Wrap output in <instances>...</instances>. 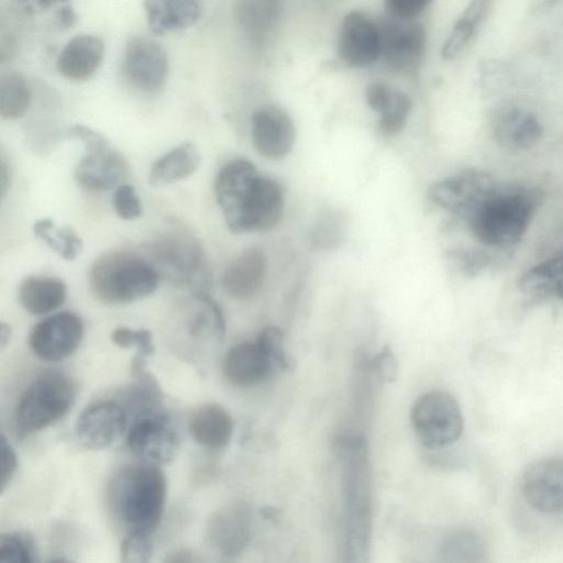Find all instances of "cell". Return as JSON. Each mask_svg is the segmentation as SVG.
Segmentation results:
<instances>
[{
  "label": "cell",
  "mask_w": 563,
  "mask_h": 563,
  "mask_svg": "<svg viewBox=\"0 0 563 563\" xmlns=\"http://www.w3.org/2000/svg\"><path fill=\"white\" fill-rule=\"evenodd\" d=\"M214 196L233 233L266 232L283 217L282 186L245 158L222 166L214 180Z\"/></svg>",
  "instance_id": "obj_1"
},
{
  "label": "cell",
  "mask_w": 563,
  "mask_h": 563,
  "mask_svg": "<svg viewBox=\"0 0 563 563\" xmlns=\"http://www.w3.org/2000/svg\"><path fill=\"white\" fill-rule=\"evenodd\" d=\"M166 496L165 473L143 461L120 467L107 487L109 508L128 531L152 533L163 517Z\"/></svg>",
  "instance_id": "obj_2"
},
{
  "label": "cell",
  "mask_w": 563,
  "mask_h": 563,
  "mask_svg": "<svg viewBox=\"0 0 563 563\" xmlns=\"http://www.w3.org/2000/svg\"><path fill=\"white\" fill-rule=\"evenodd\" d=\"M540 202L541 195L531 187L497 183L465 222L482 244L510 247L527 232Z\"/></svg>",
  "instance_id": "obj_3"
},
{
  "label": "cell",
  "mask_w": 563,
  "mask_h": 563,
  "mask_svg": "<svg viewBox=\"0 0 563 563\" xmlns=\"http://www.w3.org/2000/svg\"><path fill=\"white\" fill-rule=\"evenodd\" d=\"M159 282L154 265L137 254L114 251L98 257L89 272V285L102 302L122 305L153 294Z\"/></svg>",
  "instance_id": "obj_4"
},
{
  "label": "cell",
  "mask_w": 563,
  "mask_h": 563,
  "mask_svg": "<svg viewBox=\"0 0 563 563\" xmlns=\"http://www.w3.org/2000/svg\"><path fill=\"white\" fill-rule=\"evenodd\" d=\"M75 396L69 377L56 372L42 374L19 398L14 412L16 431L30 434L53 424L68 412Z\"/></svg>",
  "instance_id": "obj_5"
},
{
  "label": "cell",
  "mask_w": 563,
  "mask_h": 563,
  "mask_svg": "<svg viewBox=\"0 0 563 563\" xmlns=\"http://www.w3.org/2000/svg\"><path fill=\"white\" fill-rule=\"evenodd\" d=\"M68 134L85 146L74 170V178L81 188L101 192L121 185L129 173L128 163L102 134L85 125L71 126Z\"/></svg>",
  "instance_id": "obj_6"
},
{
  "label": "cell",
  "mask_w": 563,
  "mask_h": 563,
  "mask_svg": "<svg viewBox=\"0 0 563 563\" xmlns=\"http://www.w3.org/2000/svg\"><path fill=\"white\" fill-rule=\"evenodd\" d=\"M410 422L419 442L439 450L456 442L463 432V416L456 399L443 390L420 395L410 409Z\"/></svg>",
  "instance_id": "obj_7"
},
{
  "label": "cell",
  "mask_w": 563,
  "mask_h": 563,
  "mask_svg": "<svg viewBox=\"0 0 563 563\" xmlns=\"http://www.w3.org/2000/svg\"><path fill=\"white\" fill-rule=\"evenodd\" d=\"M159 409L135 416L130 421L125 442L141 461L164 465L176 457L179 439L168 416Z\"/></svg>",
  "instance_id": "obj_8"
},
{
  "label": "cell",
  "mask_w": 563,
  "mask_h": 563,
  "mask_svg": "<svg viewBox=\"0 0 563 563\" xmlns=\"http://www.w3.org/2000/svg\"><path fill=\"white\" fill-rule=\"evenodd\" d=\"M344 521V563H369L372 536V486L342 487Z\"/></svg>",
  "instance_id": "obj_9"
},
{
  "label": "cell",
  "mask_w": 563,
  "mask_h": 563,
  "mask_svg": "<svg viewBox=\"0 0 563 563\" xmlns=\"http://www.w3.org/2000/svg\"><path fill=\"white\" fill-rule=\"evenodd\" d=\"M496 185L487 172L467 169L433 184L428 196L435 205L465 221Z\"/></svg>",
  "instance_id": "obj_10"
},
{
  "label": "cell",
  "mask_w": 563,
  "mask_h": 563,
  "mask_svg": "<svg viewBox=\"0 0 563 563\" xmlns=\"http://www.w3.org/2000/svg\"><path fill=\"white\" fill-rule=\"evenodd\" d=\"M382 55L394 70L411 74L417 71L426 49V31L413 20L388 16L378 24Z\"/></svg>",
  "instance_id": "obj_11"
},
{
  "label": "cell",
  "mask_w": 563,
  "mask_h": 563,
  "mask_svg": "<svg viewBox=\"0 0 563 563\" xmlns=\"http://www.w3.org/2000/svg\"><path fill=\"white\" fill-rule=\"evenodd\" d=\"M130 420L123 402L115 399L97 400L78 416L76 439L87 450H102L128 431Z\"/></svg>",
  "instance_id": "obj_12"
},
{
  "label": "cell",
  "mask_w": 563,
  "mask_h": 563,
  "mask_svg": "<svg viewBox=\"0 0 563 563\" xmlns=\"http://www.w3.org/2000/svg\"><path fill=\"white\" fill-rule=\"evenodd\" d=\"M84 331V323L76 313H54L33 328L29 340L30 347L38 358L58 362L79 347Z\"/></svg>",
  "instance_id": "obj_13"
},
{
  "label": "cell",
  "mask_w": 563,
  "mask_h": 563,
  "mask_svg": "<svg viewBox=\"0 0 563 563\" xmlns=\"http://www.w3.org/2000/svg\"><path fill=\"white\" fill-rule=\"evenodd\" d=\"M123 69L128 81L139 90L152 92L158 90L168 74V56L156 41L144 37H131L125 45Z\"/></svg>",
  "instance_id": "obj_14"
},
{
  "label": "cell",
  "mask_w": 563,
  "mask_h": 563,
  "mask_svg": "<svg viewBox=\"0 0 563 563\" xmlns=\"http://www.w3.org/2000/svg\"><path fill=\"white\" fill-rule=\"evenodd\" d=\"M522 494L537 511L563 512V456L542 459L531 464L522 479Z\"/></svg>",
  "instance_id": "obj_15"
},
{
  "label": "cell",
  "mask_w": 563,
  "mask_h": 563,
  "mask_svg": "<svg viewBox=\"0 0 563 563\" xmlns=\"http://www.w3.org/2000/svg\"><path fill=\"white\" fill-rule=\"evenodd\" d=\"M338 53L352 67H365L374 63L382 55L378 24L363 12L347 13L341 24Z\"/></svg>",
  "instance_id": "obj_16"
},
{
  "label": "cell",
  "mask_w": 563,
  "mask_h": 563,
  "mask_svg": "<svg viewBox=\"0 0 563 563\" xmlns=\"http://www.w3.org/2000/svg\"><path fill=\"white\" fill-rule=\"evenodd\" d=\"M252 533V512L244 503L228 504L212 514L207 526L211 545L224 556L243 553Z\"/></svg>",
  "instance_id": "obj_17"
},
{
  "label": "cell",
  "mask_w": 563,
  "mask_h": 563,
  "mask_svg": "<svg viewBox=\"0 0 563 563\" xmlns=\"http://www.w3.org/2000/svg\"><path fill=\"white\" fill-rule=\"evenodd\" d=\"M296 139V130L289 114L278 106H265L252 118V141L256 151L268 158L287 155Z\"/></svg>",
  "instance_id": "obj_18"
},
{
  "label": "cell",
  "mask_w": 563,
  "mask_h": 563,
  "mask_svg": "<svg viewBox=\"0 0 563 563\" xmlns=\"http://www.w3.org/2000/svg\"><path fill=\"white\" fill-rule=\"evenodd\" d=\"M222 371L225 378L239 387L256 386L277 373L256 341L233 345L224 355Z\"/></svg>",
  "instance_id": "obj_19"
},
{
  "label": "cell",
  "mask_w": 563,
  "mask_h": 563,
  "mask_svg": "<svg viewBox=\"0 0 563 563\" xmlns=\"http://www.w3.org/2000/svg\"><path fill=\"white\" fill-rule=\"evenodd\" d=\"M152 253L163 269L179 280L192 279L203 266L200 245L184 233L172 232L163 235L153 243Z\"/></svg>",
  "instance_id": "obj_20"
},
{
  "label": "cell",
  "mask_w": 563,
  "mask_h": 563,
  "mask_svg": "<svg viewBox=\"0 0 563 563\" xmlns=\"http://www.w3.org/2000/svg\"><path fill=\"white\" fill-rule=\"evenodd\" d=\"M267 271V260L260 247H249L234 257L223 272L221 285L233 299L245 300L253 297L263 286Z\"/></svg>",
  "instance_id": "obj_21"
},
{
  "label": "cell",
  "mask_w": 563,
  "mask_h": 563,
  "mask_svg": "<svg viewBox=\"0 0 563 563\" xmlns=\"http://www.w3.org/2000/svg\"><path fill=\"white\" fill-rule=\"evenodd\" d=\"M542 133L543 128L538 117L522 107H504L493 119L494 137L507 150L530 148L541 139Z\"/></svg>",
  "instance_id": "obj_22"
},
{
  "label": "cell",
  "mask_w": 563,
  "mask_h": 563,
  "mask_svg": "<svg viewBox=\"0 0 563 563\" xmlns=\"http://www.w3.org/2000/svg\"><path fill=\"white\" fill-rule=\"evenodd\" d=\"M104 56L103 41L92 34L70 38L58 54L56 68L60 76L73 81L90 78Z\"/></svg>",
  "instance_id": "obj_23"
},
{
  "label": "cell",
  "mask_w": 563,
  "mask_h": 563,
  "mask_svg": "<svg viewBox=\"0 0 563 563\" xmlns=\"http://www.w3.org/2000/svg\"><path fill=\"white\" fill-rule=\"evenodd\" d=\"M189 433L198 444L205 448L223 449L231 440L233 419L222 406L203 404L190 416Z\"/></svg>",
  "instance_id": "obj_24"
},
{
  "label": "cell",
  "mask_w": 563,
  "mask_h": 563,
  "mask_svg": "<svg viewBox=\"0 0 563 563\" xmlns=\"http://www.w3.org/2000/svg\"><path fill=\"white\" fill-rule=\"evenodd\" d=\"M143 5L148 29L156 35L187 29L201 13L199 2L189 0L145 1Z\"/></svg>",
  "instance_id": "obj_25"
},
{
  "label": "cell",
  "mask_w": 563,
  "mask_h": 563,
  "mask_svg": "<svg viewBox=\"0 0 563 563\" xmlns=\"http://www.w3.org/2000/svg\"><path fill=\"white\" fill-rule=\"evenodd\" d=\"M200 162L196 144L184 142L154 162L148 173V184L158 187L185 179L198 169Z\"/></svg>",
  "instance_id": "obj_26"
},
{
  "label": "cell",
  "mask_w": 563,
  "mask_h": 563,
  "mask_svg": "<svg viewBox=\"0 0 563 563\" xmlns=\"http://www.w3.org/2000/svg\"><path fill=\"white\" fill-rule=\"evenodd\" d=\"M19 301L32 314H46L59 308L67 296L65 283L55 277L32 276L19 287Z\"/></svg>",
  "instance_id": "obj_27"
},
{
  "label": "cell",
  "mask_w": 563,
  "mask_h": 563,
  "mask_svg": "<svg viewBox=\"0 0 563 563\" xmlns=\"http://www.w3.org/2000/svg\"><path fill=\"white\" fill-rule=\"evenodd\" d=\"M520 291L534 300L563 299V254L550 257L523 273Z\"/></svg>",
  "instance_id": "obj_28"
},
{
  "label": "cell",
  "mask_w": 563,
  "mask_h": 563,
  "mask_svg": "<svg viewBox=\"0 0 563 563\" xmlns=\"http://www.w3.org/2000/svg\"><path fill=\"white\" fill-rule=\"evenodd\" d=\"M235 18L247 38L256 45L263 43L280 13L277 1H238Z\"/></svg>",
  "instance_id": "obj_29"
},
{
  "label": "cell",
  "mask_w": 563,
  "mask_h": 563,
  "mask_svg": "<svg viewBox=\"0 0 563 563\" xmlns=\"http://www.w3.org/2000/svg\"><path fill=\"white\" fill-rule=\"evenodd\" d=\"M489 4L490 2L485 0L468 3L455 21L442 46L441 55L444 59H452L464 51L484 21Z\"/></svg>",
  "instance_id": "obj_30"
},
{
  "label": "cell",
  "mask_w": 563,
  "mask_h": 563,
  "mask_svg": "<svg viewBox=\"0 0 563 563\" xmlns=\"http://www.w3.org/2000/svg\"><path fill=\"white\" fill-rule=\"evenodd\" d=\"M440 559L442 563H487V552L478 534L461 529L443 539Z\"/></svg>",
  "instance_id": "obj_31"
},
{
  "label": "cell",
  "mask_w": 563,
  "mask_h": 563,
  "mask_svg": "<svg viewBox=\"0 0 563 563\" xmlns=\"http://www.w3.org/2000/svg\"><path fill=\"white\" fill-rule=\"evenodd\" d=\"M32 95L25 78L16 71L4 73L0 77V115L4 120H15L24 115Z\"/></svg>",
  "instance_id": "obj_32"
},
{
  "label": "cell",
  "mask_w": 563,
  "mask_h": 563,
  "mask_svg": "<svg viewBox=\"0 0 563 563\" xmlns=\"http://www.w3.org/2000/svg\"><path fill=\"white\" fill-rule=\"evenodd\" d=\"M33 232L65 260L77 257L82 247L81 239L71 228H58L48 218L37 220L33 225Z\"/></svg>",
  "instance_id": "obj_33"
},
{
  "label": "cell",
  "mask_w": 563,
  "mask_h": 563,
  "mask_svg": "<svg viewBox=\"0 0 563 563\" xmlns=\"http://www.w3.org/2000/svg\"><path fill=\"white\" fill-rule=\"evenodd\" d=\"M267 354L277 372H289L295 366L294 357L285 345V335L280 328L267 325L255 340Z\"/></svg>",
  "instance_id": "obj_34"
},
{
  "label": "cell",
  "mask_w": 563,
  "mask_h": 563,
  "mask_svg": "<svg viewBox=\"0 0 563 563\" xmlns=\"http://www.w3.org/2000/svg\"><path fill=\"white\" fill-rule=\"evenodd\" d=\"M0 563H34L31 538L22 532H8L0 538Z\"/></svg>",
  "instance_id": "obj_35"
},
{
  "label": "cell",
  "mask_w": 563,
  "mask_h": 563,
  "mask_svg": "<svg viewBox=\"0 0 563 563\" xmlns=\"http://www.w3.org/2000/svg\"><path fill=\"white\" fill-rule=\"evenodd\" d=\"M153 543L151 533L128 531L120 545L121 563H151Z\"/></svg>",
  "instance_id": "obj_36"
},
{
  "label": "cell",
  "mask_w": 563,
  "mask_h": 563,
  "mask_svg": "<svg viewBox=\"0 0 563 563\" xmlns=\"http://www.w3.org/2000/svg\"><path fill=\"white\" fill-rule=\"evenodd\" d=\"M410 109V98L402 91H396L393 104L379 118L380 131L388 135L400 132L406 125Z\"/></svg>",
  "instance_id": "obj_37"
},
{
  "label": "cell",
  "mask_w": 563,
  "mask_h": 563,
  "mask_svg": "<svg viewBox=\"0 0 563 563\" xmlns=\"http://www.w3.org/2000/svg\"><path fill=\"white\" fill-rule=\"evenodd\" d=\"M111 340L120 347L135 346L137 355L144 357L151 355L155 349L152 333L146 329L120 327L112 331Z\"/></svg>",
  "instance_id": "obj_38"
},
{
  "label": "cell",
  "mask_w": 563,
  "mask_h": 563,
  "mask_svg": "<svg viewBox=\"0 0 563 563\" xmlns=\"http://www.w3.org/2000/svg\"><path fill=\"white\" fill-rule=\"evenodd\" d=\"M112 206L122 220H134L142 216L143 206L133 186L119 185L112 196Z\"/></svg>",
  "instance_id": "obj_39"
},
{
  "label": "cell",
  "mask_w": 563,
  "mask_h": 563,
  "mask_svg": "<svg viewBox=\"0 0 563 563\" xmlns=\"http://www.w3.org/2000/svg\"><path fill=\"white\" fill-rule=\"evenodd\" d=\"M396 91L383 82H373L366 87L365 99L368 107L382 115L393 104Z\"/></svg>",
  "instance_id": "obj_40"
},
{
  "label": "cell",
  "mask_w": 563,
  "mask_h": 563,
  "mask_svg": "<svg viewBox=\"0 0 563 563\" xmlns=\"http://www.w3.org/2000/svg\"><path fill=\"white\" fill-rule=\"evenodd\" d=\"M18 468V456L2 434L0 440V493L2 494L11 483Z\"/></svg>",
  "instance_id": "obj_41"
},
{
  "label": "cell",
  "mask_w": 563,
  "mask_h": 563,
  "mask_svg": "<svg viewBox=\"0 0 563 563\" xmlns=\"http://www.w3.org/2000/svg\"><path fill=\"white\" fill-rule=\"evenodd\" d=\"M429 2L426 0H388L385 2L388 16L413 20L423 12Z\"/></svg>",
  "instance_id": "obj_42"
},
{
  "label": "cell",
  "mask_w": 563,
  "mask_h": 563,
  "mask_svg": "<svg viewBox=\"0 0 563 563\" xmlns=\"http://www.w3.org/2000/svg\"><path fill=\"white\" fill-rule=\"evenodd\" d=\"M367 364V367L383 380L393 382L396 378L397 362L389 347H384Z\"/></svg>",
  "instance_id": "obj_43"
},
{
  "label": "cell",
  "mask_w": 563,
  "mask_h": 563,
  "mask_svg": "<svg viewBox=\"0 0 563 563\" xmlns=\"http://www.w3.org/2000/svg\"><path fill=\"white\" fill-rule=\"evenodd\" d=\"M56 19L62 29H69L76 23L77 15L69 3H64L57 9Z\"/></svg>",
  "instance_id": "obj_44"
},
{
  "label": "cell",
  "mask_w": 563,
  "mask_h": 563,
  "mask_svg": "<svg viewBox=\"0 0 563 563\" xmlns=\"http://www.w3.org/2000/svg\"><path fill=\"white\" fill-rule=\"evenodd\" d=\"M163 563H195V558L188 549L183 548L168 553Z\"/></svg>",
  "instance_id": "obj_45"
},
{
  "label": "cell",
  "mask_w": 563,
  "mask_h": 563,
  "mask_svg": "<svg viewBox=\"0 0 563 563\" xmlns=\"http://www.w3.org/2000/svg\"><path fill=\"white\" fill-rule=\"evenodd\" d=\"M11 183V168L5 161L3 154H1V163H0V188H1V197L4 198Z\"/></svg>",
  "instance_id": "obj_46"
},
{
  "label": "cell",
  "mask_w": 563,
  "mask_h": 563,
  "mask_svg": "<svg viewBox=\"0 0 563 563\" xmlns=\"http://www.w3.org/2000/svg\"><path fill=\"white\" fill-rule=\"evenodd\" d=\"M10 334H11V330H10V327L5 323H1V330H0V341H1V346H5L7 343L9 342L10 340Z\"/></svg>",
  "instance_id": "obj_47"
},
{
  "label": "cell",
  "mask_w": 563,
  "mask_h": 563,
  "mask_svg": "<svg viewBox=\"0 0 563 563\" xmlns=\"http://www.w3.org/2000/svg\"><path fill=\"white\" fill-rule=\"evenodd\" d=\"M48 563H75V562L66 560V559H54V560L49 561Z\"/></svg>",
  "instance_id": "obj_48"
}]
</instances>
